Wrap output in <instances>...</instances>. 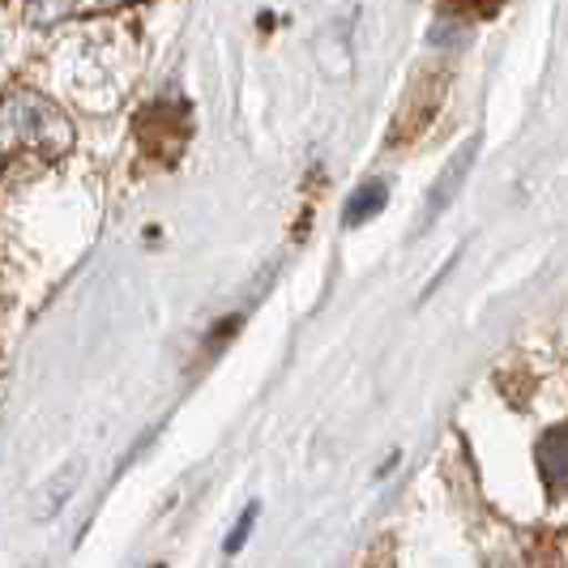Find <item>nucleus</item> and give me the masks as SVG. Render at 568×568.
<instances>
[{
    "label": "nucleus",
    "instance_id": "1",
    "mask_svg": "<svg viewBox=\"0 0 568 568\" xmlns=\"http://www.w3.org/2000/svg\"><path fill=\"white\" fill-rule=\"evenodd\" d=\"M69 124L34 94H18L0 103V150L9 145H69Z\"/></svg>",
    "mask_w": 568,
    "mask_h": 568
},
{
    "label": "nucleus",
    "instance_id": "2",
    "mask_svg": "<svg viewBox=\"0 0 568 568\" xmlns=\"http://www.w3.org/2000/svg\"><path fill=\"white\" fill-rule=\"evenodd\" d=\"M475 159H479V138H470V142L462 145L454 159L445 163L440 180L432 184V193H427V201H424L427 219H440V214L454 205V197L462 193V184H466V175H470V168H475Z\"/></svg>",
    "mask_w": 568,
    "mask_h": 568
},
{
    "label": "nucleus",
    "instance_id": "3",
    "mask_svg": "<svg viewBox=\"0 0 568 568\" xmlns=\"http://www.w3.org/2000/svg\"><path fill=\"white\" fill-rule=\"evenodd\" d=\"M385 201H389V184L385 180H364L351 201H346V210H342V223L346 227H359V223H372L381 210H385Z\"/></svg>",
    "mask_w": 568,
    "mask_h": 568
},
{
    "label": "nucleus",
    "instance_id": "4",
    "mask_svg": "<svg viewBox=\"0 0 568 568\" xmlns=\"http://www.w3.org/2000/svg\"><path fill=\"white\" fill-rule=\"evenodd\" d=\"M539 470L551 487H568V427H556V432L542 436Z\"/></svg>",
    "mask_w": 568,
    "mask_h": 568
},
{
    "label": "nucleus",
    "instance_id": "5",
    "mask_svg": "<svg viewBox=\"0 0 568 568\" xmlns=\"http://www.w3.org/2000/svg\"><path fill=\"white\" fill-rule=\"evenodd\" d=\"M78 475H82V470H78V466H69V470L60 475L57 484H52V487H48V491H43V505L34 509V517H39V521H48V517H57V513L64 509V505H69V491H73V484H78Z\"/></svg>",
    "mask_w": 568,
    "mask_h": 568
},
{
    "label": "nucleus",
    "instance_id": "6",
    "mask_svg": "<svg viewBox=\"0 0 568 568\" xmlns=\"http://www.w3.org/2000/svg\"><path fill=\"white\" fill-rule=\"evenodd\" d=\"M256 513H261V505H248V509L240 513V521H235V530H231V539L223 542V556H240V551H244V542H248V535H253Z\"/></svg>",
    "mask_w": 568,
    "mask_h": 568
},
{
    "label": "nucleus",
    "instance_id": "7",
    "mask_svg": "<svg viewBox=\"0 0 568 568\" xmlns=\"http://www.w3.org/2000/svg\"><path fill=\"white\" fill-rule=\"evenodd\" d=\"M402 462V454H389L385 457V466H381V470H376V479H385V475H389V470H394V466H398Z\"/></svg>",
    "mask_w": 568,
    "mask_h": 568
},
{
    "label": "nucleus",
    "instance_id": "8",
    "mask_svg": "<svg viewBox=\"0 0 568 568\" xmlns=\"http://www.w3.org/2000/svg\"><path fill=\"white\" fill-rule=\"evenodd\" d=\"M470 4H479V9H484V13H491V9H496V4H500V0H470Z\"/></svg>",
    "mask_w": 568,
    "mask_h": 568
},
{
    "label": "nucleus",
    "instance_id": "9",
    "mask_svg": "<svg viewBox=\"0 0 568 568\" xmlns=\"http://www.w3.org/2000/svg\"><path fill=\"white\" fill-rule=\"evenodd\" d=\"M34 4H60V0H34Z\"/></svg>",
    "mask_w": 568,
    "mask_h": 568
}]
</instances>
